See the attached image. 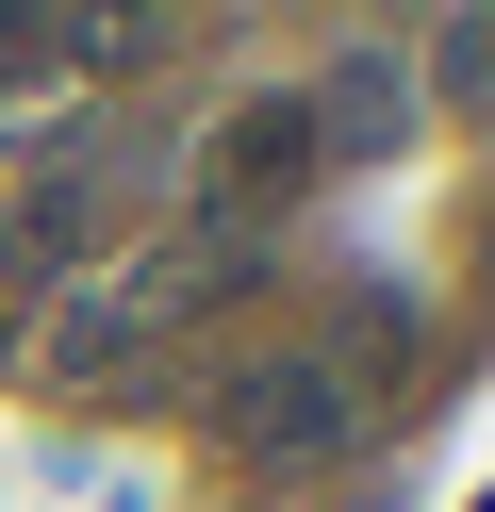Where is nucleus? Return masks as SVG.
<instances>
[{
	"label": "nucleus",
	"instance_id": "obj_2",
	"mask_svg": "<svg viewBox=\"0 0 495 512\" xmlns=\"http://www.w3.org/2000/svg\"><path fill=\"white\" fill-rule=\"evenodd\" d=\"M215 446L231 463H314V446H347V380L330 364H248L215 397Z\"/></svg>",
	"mask_w": 495,
	"mask_h": 512
},
{
	"label": "nucleus",
	"instance_id": "obj_3",
	"mask_svg": "<svg viewBox=\"0 0 495 512\" xmlns=\"http://www.w3.org/2000/svg\"><path fill=\"white\" fill-rule=\"evenodd\" d=\"M314 149H347V166L413 149V67H396V50H347V67L314 83Z\"/></svg>",
	"mask_w": 495,
	"mask_h": 512
},
{
	"label": "nucleus",
	"instance_id": "obj_4",
	"mask_svg": "<svg viewBox=\"0 0 495 512\" xmlns=\"http://www.w3.org/2000/svg\"><path fill=\"white\" fill-rule=\"evenodd\" d=\"M429 100L495 116V17H446V50H429Z\"/></svg>",
	"mask_w": 495,
	"mask_h": 512
},
{
	"label": "nucleus",
	"instance_id": "obj_5",
	"mask_svg": "<svg viewBox=\"0 0 495 512\" xmlns=\"http://www.w3.org/2000/svg\"><path fill=\"white\" fill-rule=\"evenodd\" d=\"M17 83H66V34L33 17V0H0V100H17Z\"/></svg>",
	"mask_w": 495,
	"mask_h": 512
},
{
	"label": "nucleus",
	"instance_id": "obj_1",
	"mask_svg": "<svg viewBox=\"0 0 495 512\" xmlns=\"http://www.w3.org/2000/svg\"><path fill=\"white\" fill-rule=\"evenodd\" d=\"M314 100H231L215 116V166H198V199H215V232H248V215H281L297 182H314Z\"/></svg>",
	"mask_w": 495,
	"mask_h": 512
}]
</instances>
